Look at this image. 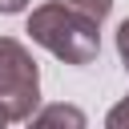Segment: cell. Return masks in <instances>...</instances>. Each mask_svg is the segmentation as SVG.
Returning a JSON list of instances; mask_svg holds the SVG:
<instances>
[{
    "label": "cell",
    "mask_w": 129,
    "mask_h": 129,
    "mask_svg": "<svg viewBox=\"0 0 129 129\" xmlns=\"http://www.w3.org/2000/svg\"><path fill=\"white\" fill-rule=\"evenodd\" d=\"M97 28L101 24H93L89 16L73 12L60 0L40 4L28 16V36L64 64H93L97 60V52H101V32Z\"/></svg>",
    "instance_id": "cell-1"
},
{
    "label": "cell",
    "mask_w": 129,
    "mask_h": 129,
    "mask_svg": "<svg viewBox=\"0 0 129 129\" xmlns=\"http://www.w3.org/2000/svg\"><path fill=\"white\" fill-rule=\"evenodd\" d=\"M117 52H121V64H125V73H129V16L117 24Z\"/></svg>",
    "instance_id": "cell-6"
},
{
    "label": "cell",
    "mask_w": 129,
    "mask_h": 129,
    "mask_svg": "<svg viewBox=\"0 0 129 129\" xmlns=\"http://www.w3.org/2000/svg\"><path fill=\"white\" fill-rule=\"evenodd\" d=\"M24 129H89V117H85V109H77L69 101H56V105L36 109Z\"/></svg>",
    "instance_id": "cell-3"
},
{
    "label": "cell",
    "mask_w": 129,
    "mask_h": 129,
    "mask_svg": "<svg viewBox=\"0 0 129 129\" xmlns=\"http://www.w3.org/2000/svg\"><path fill=\"white\" fill-rule=\"evenodd\" d=\"M40 105V69L16 36H0V117L28 121Z\"/></svg>",
    "instance_id": "cell-2"
},
{
    "label": "cell",
    "mask_w": 129,
    "mask_h": 129,
    "mask_svg": "<svg viewBox=\"0 0 129 129\" xmlns=\"http://www.w3.org/2000/svg\"><path fill=\"white\" fill-rule=\"evenodd\" d=\"M4 125H8V121H4V117H0V129H4Z\"/></svg>",
    "instance_id": "cell-8"
},
{
    "label": "cell",
    "mask_w": 129,
    "mask_h": 129,
    "mask_svg": "<svg viewBox=\"0 0 129 129\" xmlns=\"http://www.w3.org/2000/svg\"><path fill=\"white\" fill-rule=\"evenodd\" d=\"M105 129H129V93L109 109V117H105Z\"/></svg>",
    "instance_id": "cell-5"
},
{
    "label": "cell",
    "mask_w": 129,
    "mask_h": 129,
    "mask_svg": "<svg viewBox=\"0 0 129 129\" xmlns=\"http://www.w3.org/2000/svg\"><path fill=\"white\" fill-rule=\"evenodd\" d=\"M60 4H69V8L81 12V16H89L93 24H101V20L109 16V8H113V0H60Z\"/></svg>",
    "instance_id": "cell-4"
},
{
    "label": "cell",
    "mask_w": 129,
    "mask_h": 129,
    "mask_svg": "<svg viewBox=\"0 0 129 129\" xmlns=\"http://www.w3.org/2000/svg\"><path fill=\"white\" fill-rule=\"evenodd\" d=\"M24 4H28V0H0V12H4V16H12V12H24Z\"/></svg>",
    "instance_id": "cell-7"
}]
</instances>
